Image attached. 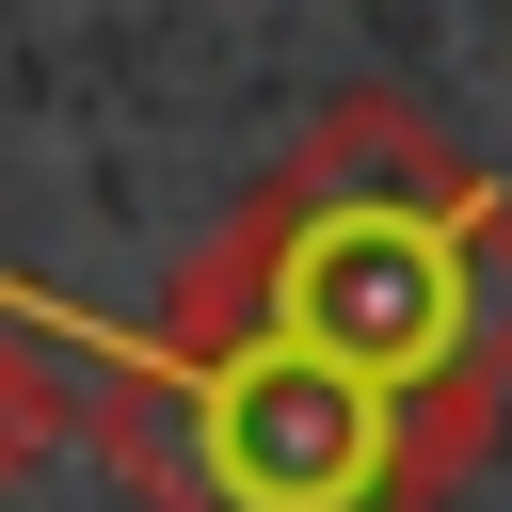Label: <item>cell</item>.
Listing matches in <instances>:
<instances>
[{"mask_svg":"<svg viewBox=\"0 0 512 512\" xmlns=\"http://www.w3.org/2000/svg\"><path fill=\"white\" fill-rule=\"evenodd\" d=\"M0 320L64 336L96 384H112V464L160 496V512H400L432 480V416L336 384L320 352L256 336V320H80L64 288H16L0 272Z\"/></svg>","mask_w":512,"mask_h":512,"instance_id":"obj_2","label":"cell"},{"mask_svg":"<svg viewBox=\"0 0 512 512\" xmlns=\"http://www.w3.org/2000/svg\"><path fill=\"white\" fill-rule=\"evenodd\" d=\"M208 320H256L288 352H320L336 384L464 432L480 368L512 352V208L464 192L416 112H336L208 256H192Z\"/></svg>","mask_w":512,"mask_h":512,"instance_id":"obj_1","label":"cell"}]
</instances>
